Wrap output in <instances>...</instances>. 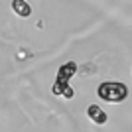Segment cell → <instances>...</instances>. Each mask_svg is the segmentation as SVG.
I'll use <instances>...</instances> for the list:
<instances>
[{
	"mask_svg": "<svg viewBox=\"0 0 132 132\" xmlns=\"http://www.w3.org/2000/svg\"><path fill=\"white\" fill-rule=\"evenodd\" d=\"M63 97H65V99H73V89H71V87H67V89H65V93H63Z\"/></svg>",
	"mask_w": 132,
	"mask_h": 132,
	"instance_id": "cell-5",
	"label": "cell"
},
{
	"mask_svg": "<svg viewBox=\"0 0 132 132\" xmlns=\"http://www.w3.org/2000/svg\"><path fill=\"white\" fill-rule=\"evenodd\" d=\"M97 93L106 103H122L128 97V87L124 83H118V81H105L99 85Z\"/></svg>",
	"mask_w": 132,
	"mask_h": 132,
	"instance_id": "cell-1",
	"label": "cell"
},
{
	"mask_svg": "<svg viewBox=\"0 0 132 132\" xmlns=\"http://www.w3.org/2000/svg\"><path fill=\"white\" fill-rule=\"evenodd\" d=\"M87 114H89V118L95 122V124H105L106 120H109V116H106V112L101 106H97V105H91L87 109Z\"/></svg>",
	"mask_w": 132,
	"mask_h": 132,
	"instance_id": "cell-3",
	"label": "cell"
},
{
	"mask_svg": "<svg viewBox=\"0 0 132 132\" xmlns=\"http://www.w3.org/2000/svg\"><path fill=\"white\" fill-rule=\"evenodd\" d=\"M12 8H14L16 14H20V16H24V18H28L32 14V6H28L24 0H14V2H12Z\"/></svg>",
	"mask_w": 132,
	"mask_h": 132,
	"instance_id": "cell-4",
	"label": "cell"
},
{
	"mask_svg": "<svg viewBox=\"0 0 132 132\" xmlns=\"http://www.w3.org/2000/svg\"><path fill=\"white\" fill-rule=\"evenodd\" d=\"M75 73H77V63H75V61H69L65 65H61L59 73H57V83H67Z\"/></svg>",
	"mask_w": 132,
	"mask_h": 132,
	"instance_id": "cell-2",
	"label": "cell"
}]
</instances>
